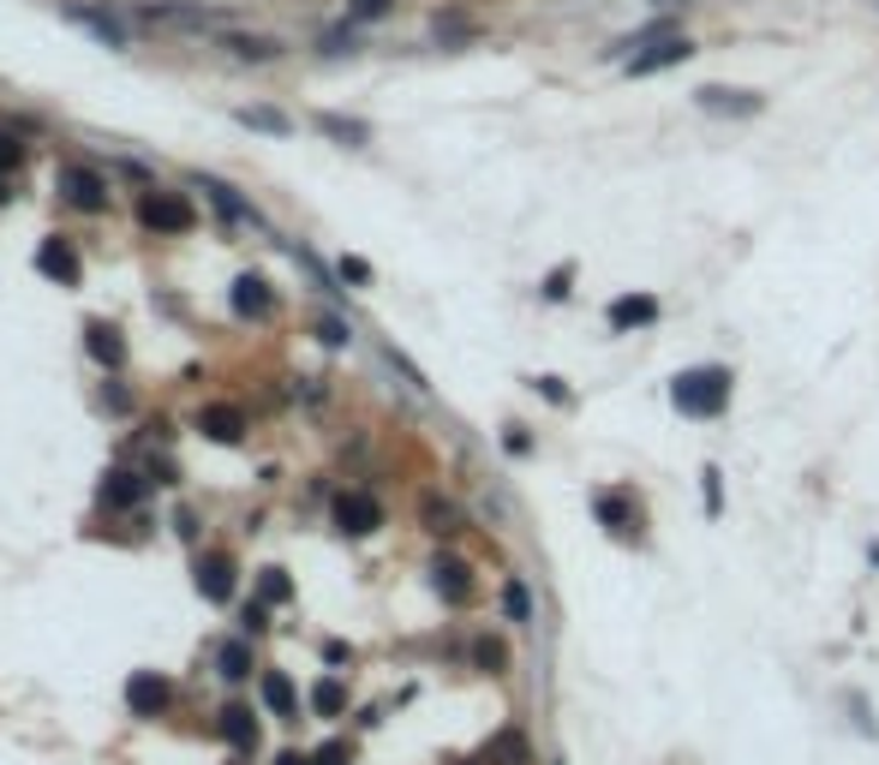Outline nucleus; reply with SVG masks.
Returning a JSON list of instances; mask_svg holds the SVG:
<instances>
[{
    "instance_id": "1",
    "label": "nucleus",
    "mask_w": 879,
    "mask_h": 765,
    "mask_svg": "<svg viewBox=\"0 0 879 765\" xmlns=\"http://www.w3.org/2000/svg\"><path fill=\"white\" fill-rule=\"evenodd\" d=\"M670 401H677V413H688V419H718L724 401H730V372H724V365L682 372L670 382Z\"/></svg>"
},
{
    "instance_id": "2",
    "label": "nucleus",
    "mask_w": 879,
    "mask_h": 765,
    "mask_svg": "<svg viewBox=\"0 0 879 765\" xmlns=\"http://www.w3.org/2000/svg\"><path fill=\"white\" fill-rule=\"evenodd\" d=\"M138 222H144L150 234H186V227H192V203H186L180 191H144V198H138Z\"/></svg>"
},
{
    "instance_id": "3",
    "label": "nucleus",
    "mask_w": 879,
    "mask_h": 765,
    "mask_svg": "<svg viewBox=\"0 0 879 765\" xmlns=\"http://www.w3.org/2000/svg\"><path fill=\"white\" fill-rule=\"evenodd\" d=\"M126 706H132V718H168L174 706V682L156 670H138L132 682H126Z\"/></svg>"
},
{
    "instance_id": "4",
    "label": "nucleus",
    "mask_w": 879,
    "mask_h": 765,
    "mask_svg": "<svg viewBox=\"0 0 879 765\" xmlns=\"http://www.w3.org/2000/svg\"><path fill=\"white\" fill-rule=\"evenodd\" d=\"M384 520V508H377V496H365V491H341L336 496V527L341 532H353V539H365V532Z\"/></svg>"
},
{
    "instance_id": "5",
    "label": "nucleus",
    "mask_w": 879,
    "mask_h": 765,
    "mask_svg": "<svg viewBox=\"0 0 879 765\" xmlns=\"http://www.w3.org/2000/svg\"><path fill=\"white\" fill-rule=\"evenodd\" d=\"M198 592L210 604H227L234 598V563L227 556H198Z\"/></svg>"
},
{
    "instance_id": "6",
    "label": "nucleus",
    "mask_w": 879,
    "mask_h": 765,
    "mask_svg": "<svg viewBox=\"0 0 879 765\" xmlns=\"http://www.w3.org/2000/svg\"><path fill=\"white\" fill-rule=\"evenodd\" d=\"M694 48H688V36H665L658 48H646V55H634L629 60V72L634 79H646V72H665V67H677V60H688Z\"/></svg>"
},
{
    "instance_id": "7",
    "label": "nucleus",
    "mask_w": 879,
    "mask_h": 765,
    "mask_svg": "<svg viewBox=\"0 0 879 765\" xmlns=\"http://www.w3.org/2000/svg\"><path fill=\"white\" fill-rule=\"evenodd\" d=\"M36 270L55 275V282H79V258H72L67 239H43V246H36Z\"/></svg>"
},
{
    "instance_id": "8",
    "label": "nucleus",
    "mask_w": 879,
    "mask_h": 765,
    "mask_svg": "<svg viewBox=\"0 0 879 765\" xmlns=\"http://www.w3.org/2000/svg\"><path fill=\"white\" fill-rule=\"evenodd\" d=\"M144 491H150V479H138V467H132V473L120 467V473H108V484H102V503H108V508H138V503H144Z\"/></svg>"
},
{
    "instance_id": "9",
    "label": "nucleus",
    "mask_w": 879,
    "mask_h": 765,
    "mask_svg": "<svg viewBox=\"0 0 879 765\" xmlns=\"http://www.w3.org/2000/svg\"><path fill=\"white\" fill-rule=\"evenodd\" d=\"M198 431H203L210 443H239V437H246V419H239L234 407H203V413H198Z\"/></svg>"
},
{
    "instance_id": "10",
    "label": "nucleus",
    "mask_w": 879,
    "mask_h": 765,
    "mask_svg": "<svg viewBox=\"0 0 879 765\" xmlns=\"http://www.w3.org/2000/svg\"><path fill=\"white\" fill-rule=\"evenodd\" d=\"M60 198L79 203V210H102V180L91 168H67L60 174Z\"/></svg>"
},
{
    "instance_id": "11",
    "label": "nucleus",
    "mask_w": 879,
    "mask_h": 765,
    "mask_svg": "<svg viewBox=\"0 0 879 765\" xmlns=\"http://www.w3.org/2000/svg\"><path fill=\"white\" fill-rule=\"evenodd\" d=\"M437 592L449 598V604H467L473 598V574H467V563H455V556H437Z\"/></svg>"
},
{
    "instance_id": "12",
    "label": "nucleus",
    "mask_w": 879,
    "mask_h": 765,
    "mask_svg": "<svg viewBox=\"0 0 879 765\" xmlns=\"http://www.w3.org/2000/svg\"><path fill=\"white\" fill-rule=\"evenodd\" d=\"M227 299H234V311H239V317H263V311H270V305H276V293L263 287L258 275H239V282H234V293H227Z\"/></svg>"
},
{
    "instance_id": "13",
    "label": "nucleus",
    "mask_w": 879,
    "mask_h": 765,
    "mask_svg": "<svg viewBox=\"0 0 879 765\" xmlns=\"http://www.w3.org/2000/svg\"><path fill=\"white\" fill-rule=\"evenodd\" d=\"M222 735L239 748V754H251V748H258V718H251L246 706H227L222 711Z\"/></svg>"
},
{
    "instance_id": "14",
    "label": "nucleus",
    "mask_w": 879,
    "mask_h": 765,
    "mask_svg": "<svg viewBox=\"0 0 879 765\" xmlns=\"http://www.w3.org/2000/svg\"><path fill=\"white\" fill-rule=\"evenodd\" d=\"M700 108H712V114H760V96H748V91H718V84H706V91H700Z\"/></svg>"
},
{
    "instance_id": "15",
    "label": "nucleus",
    "mask_w": 879,
    "mask_h": 765,
    "mask_svg": "<svg viewBox=\"0 0 879 765\" xmlns=\"http://www.w3.org/2000/svg\"><path fill=\"white\" fill-rule=\"evenodd\" d=\"M84 348H91V360H96V365H108V372H114V365L126 360L120 336H114L108 323H91V329H84Z\"/></svg>"
},
{
    "instance_id": "16",
    "label": "nucleus",
    "mask_w": 879,
    "mask_h": 765,
    "mask_svg": "<svg viewBox=\"0 0 879 765\" xmlns=\"http://www.w3.org/2000/svg\"><path fill=\"white\" fill-rule=\"evenodd\" d=\"M263 706H270L276 718H293V711H300V694H293V682H288L282 670L263 675Z\"/></svg>"
},
{
    "instance_id": "17",
    "label": "nucleus",
    "mask_w": 879,
    "mask_h": 765,
    "mask_svg": "<svg viewBox=\"0 0 879 765\" xmlns=\"http://www.w3.org/2000/svg\"><path fill=\"white\" fill-rule=\"evenodd\" d=\"M658 299H617L610 305V329H629V323H653Z\"/></svg>"
},
{
    "instance_id": "18",
    "label": "nucleus",
    "mask_w": 879,
    "mask_h": 765,
    "mask_svg": "<svg viewBox=\"0 0 879 765\" xmlns=\"http://www.w3.org/2000/svg\"><path fill=\"white\" fill-rule=\"evenodd\" d=\"M215 664H222V675L234 682V675H246V670H251V646H246V640H227L222 652H215Z\"/></svg>"
},
{
    "instance_id": "19",
    "label": "nucleus",
    "mask_w": 879,
    "mask_h": 765,
    "mask_svg": "<svg viewBox=\"0 0 879 765\" xmlns=\"http://www.w3.org/2000/svg\"><path fill=\"white\" fill-rule=\"evenodd\" d=\"M312 706L324 711V718H336V711L348 706V687H341L336 675H329V682H317V687H312Z\"/></svg>"
},
{
    "instance_id": "20",
    "label": "nucleus",
    "mask_w": 879,
    "mask_h": 765,
    "mask_svg": "<svg viewBox=\"0 0 879 765\" xmlns=\"http://www.w3.org/2000/svg\"><path fill=\"white\" fill-rule=\"evenodd\" d=\"M203 191H210V198H215V210H222V215H234V222H246V203H239L234 198V191H227V186H215V180H198Z\"/></svg>"
},
{
    "instance_id": "21",
    "label": "nucleus",
    "mask_w": 879,
    "mask_h": 765,
    "mask_svg": "<svg viewBox=\"0 0 879 765\" xmlns=\"http://www.w3.org/2000/svg\"><path fill=\"white\" fill-rule=\"evenodd\" d=\"M72 19H79V24H84V31H96V36H102V43H120V31H114V24H108V19H102V12H84V7H72Z\"/></svg>"
},
{
    "instance_id": "22",
    "label": "nucleus",
    "mask_w": 879,
    "mask_h": 765,
    "mask_svg": "<svg viewBox=\"0 0 879 765\" xmlns=\"http://www.w3.org/2000/svg\"><path fill=\"white\" fill-rule=\"evenodd\" d=\"M503 604H508V616H515V622H527V616H532V598H527V586H520V580H508Z\"/></svg>"
},
{
    "instance_id": "23",
    "label": "nucleus",
    "mask_w": 879,
    "mask_h": 765,
    "mask_svg": "<svg viewBox=\"0 0 879 765\" xmlns=\"http://www.w3.org/2000/svg\"><path fill=\"white\" fill-rule=\"evenodd\" d=\"M425 520H431V532H455V527H461V515H455L449 503H425Z\"/></svg>"
},
{
    "instance_id": "24",
    "label": "nucleus",
    "mask_w": 879,
    "mask_h": 765,
    "mask_svg": "<svg viewBox=\"0 0 879 765\" xmlns=\"http://www.w3.org/2000/svg\"><path fill=\"white\" fill-rule=\"evenodd\" d=\"M239 120H246V126H258V132H288V120H282V114H270V108H246Z\"/></svg>"
},
{
    "instance_id": "25",
    "label": "nucleus",
    "mask_w": 879,
    "mask_h": 765,
    "mask_svg": "<svg viewBox=\"0 0 879 765\" xmlns=\"http://www.w3.org/2000/svg\"><path fill=\"white\" fill-rule=\"evenodd\" d=\"M473 658H479L485 670H503V664H508V652H503L496 640H479V646H473Z\"/></svg>"
},
{
    "instance_id": "26",
    "label": "nucleus",
    "mask_w": 879,
    "mask_h": 765,
    "mask_svg": "<svg viewBox=\"0 0 879 765\" xmlns=\"http://www.w3.org/2000/svg\"><path fill=\"white\" fill-rule=\"evenodd\" d=\"M312 765H353V748L348 742H329V748H317Z\"/></svg>"
},
{
    "instance_id": "27",
    "label": "nucleus",
    "mask_w": 879,
    "mask_h": 765,
    "mask_svg": "<svg viewBox=\"0 0 879 765\" xmlns=\"http://www.w3.org/2000/svg\"><path fill=\"white\" fill-rule=\"evenodd\" d=\"M288 592H293V586H288V574H282V568H263V598H276V604H282Z\"/></svg>"
},
{
    "instance_id": "28",
    "label": "nucleus",
    "mask_w": 879,
    "mask_h": 765,
    "mask_svg": "<svg viewBox=\"0 0 879 765\" xmlns=\"http://www.w3.org/2000/svg\"><path fill=\"white\" fill-rule=\"evenodd\" d=\"M317 336H324L329 348H341V341H348V329H341V317H324V323H317Z\"/></svg>"
},
{
    "instance_id": "29",
    "label": "nucleus",
    "mask_w": 879,
    "mask_h": 765,
    "mask_svg": "<svg viewBox=\"0 0 879 765\" xmlns=\"http://www.w3.org/2000/svg\"><path fill=\"white\" fill-rule=\"evenodd\" d=\"M19 162H24V150L12 144V138H0V174H12V168H19Z\"/></svg>"
},
{
    "instance_id": "30",
    "label": "nucleus",
    "mask_w": 879,
    "mask_h": 765,
    "mask_svg": "<svg viewBox=\"0 0 879 765\" xmlns=\"http://www.w3.org/2000/svg\"><path fill=\"white\" fill-rule=\"evenodd\" d=\"M324 126H329L336 138H348V144H360V138H365V126H353V120H324Z\"/></svg>"
},
{
    "instance_id": "31",
    "label": "nucleus",
    "mask_w": 879,
    "mask_h": 765,
    "mask_svg": "<svg viewBox=\"0 0 879 765\" xmlns=\"http://www.w3.org/2000/svg\"><path fill=\"white\" fill-rule=\"evenodd\" d=\"M389 0H353V19H384Z\"/></svg>"
},
{
    "instance_id": "32",
    "label": "nucleus",
    "mask_w": 879,
    "mask_h": 765,
    "mask_svg": "<svg viewBox=\"0 0 879 765\" xmlns=\"http://www.w3.org/2000/svg\"><path fill=\"white\" fill-rule=\"evenodd\" d=\"M341 275H348V282H372V270H365L360 258H341Z\"/></svg>"
},
{
    "instance_id": "33",
    "label": "nucleus",
    "mask_w": 879,
    "mask_h": 765,
    "mask_svg": "<svg viewBox=\"0 0 879 765\" xmlns=\"http://www.w3.org/2000/svg\"><path fill=\"white\" fill-rule=\"evenodd\" d=\"M563 293H569V270H556L551 282H544V299H563Z\"/></svg>"
},
{
    "instance_id": "34",
    "label": "nucleus",
    "mask_w": 879,
    "mask_h": 765,
    "mask_svg": "<svg viewBox=\"0 0 879 765\" xmlns=\"http://www.w3.org/2000/svg\"><path fill=\"white\" fill-rule=\"evenodd\" d=\"M276 765H312L305 754H276Z\"/></svg>"
}]
</instances>
